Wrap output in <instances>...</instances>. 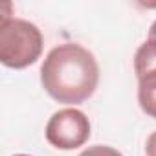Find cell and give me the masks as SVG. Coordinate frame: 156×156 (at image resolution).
<instances>
[{"mask_svg":"<svg viewBox=\"0 0 156 156\" xmlns=\"http://www.w3.org/2000/svg\"><path fill=\"white\" fill-rule=\"evenodd\" d=\"M134 72H136V77L147 75V73H152L156 72V39H147L138 50H136V55H134Z\"/></svg>","mask_w":156,"mask_h":156,"instance_id":"cell-5","label":"cell"},{"mask_svg":"<svg viewBox=\"0 0 156 156\" xmlns=\"http://www.w3.org/2000/svg\"><path fill=\"white\" fill-rule=\"evenodd\" d=\"M79 156H123V154L118 149L108 147V145H94V147L85 149Z\"/></svg>","mask_w":156,"mask_h":156,"instance_id":"cell-6","label":"cell"},{"mask_svg":"<svg viewBox=\"0 0 156 156\" xmlns=\"http://www.w3.org/2000/svg\"><path fill=\"white\" fill-rule=\"evenodd\" d=\"M149 39H156V20L152 22V26L149 30Z\"/></svg>","mask_w":156,"mask_h":156,"instance_id":"cell-8","label":"cell"},{"mask_svg":"<svg viewBox=\"0 0 156 156\" xmlns=\"http://www.w3.org/2000/svg\"><path fill=\"white\" fill-rule=\"evenodd\" d=\"M41 83L55 101L79 105L92 98L98 88V61L81 44H59L46 55L41 66Z\"/></svg>","mask_w":156,"mask_h":156,"instance_id":"cell-1","label":"cell"},{"mask_svg":"<svg viewBox=\"0 0 156 156\" xmlns=\"http://www.w3.org/2000/svg\"><path fill=\"white\" fill-rule=\"evenodd\" d=\"M15 156H30V154H15Z\"/></svg>","mask_w":156,"mask_h":156,"instance_id":"cell-9","label":"cell"},{"mask_svg":"<svg viewBox=\"0 0 156 156\" xmlns=\"http://www.w3.org/2000/svg\"><path fill=\"white\" fill-rule=\"evenodd\" d=\"M138 103L147 116L156 119V72L138 79Z\"/></svg>","mask_w":156,"mask_h":156,"instance_id":"cell-4","label":"cell"},{"mask_svg":"<svg viewBox=\"0 0 156 156\" xmlns=\"http://www.w3.org/2000/svg\"><path fill=\"white\" fill-rule=\"evenodd\" d=\"M46 140L61 151L83 147L90 138V121L85 112L77 108L57 110L46 123Z\"/></svg>","mask_w":156,"mask_h":156,"instance_id":"cell-3","label":"cell"},{"mask_svg":"<svg viewBox=\"0 0 156 156\" xmlns=\"http://www.w3.org/2000/svg\"><path fill=\"white\" fill-rule=\"evenodd\" d=\"M44 48L41 30L24 19H8L0 24V61L8 68L22 70L37 62Z\"/></svg>","mask_w":156,"mask_h":156,"instance_id":"cell-2","label":"cell"},{"mask_svg":"<svg viewBox=\"0 0 156 156\" xmlns=\"http://www.w3.org/2000/svg\"><path fill=\"white\" fill-rule=\"evenodd\" d=\"M145 152L147 156H156V130L147 138V143H145Z\"/></svg>","mask_w":156,"mask_h":156,"instance_id":"cell-7","label":"cell"}]
</instances>
